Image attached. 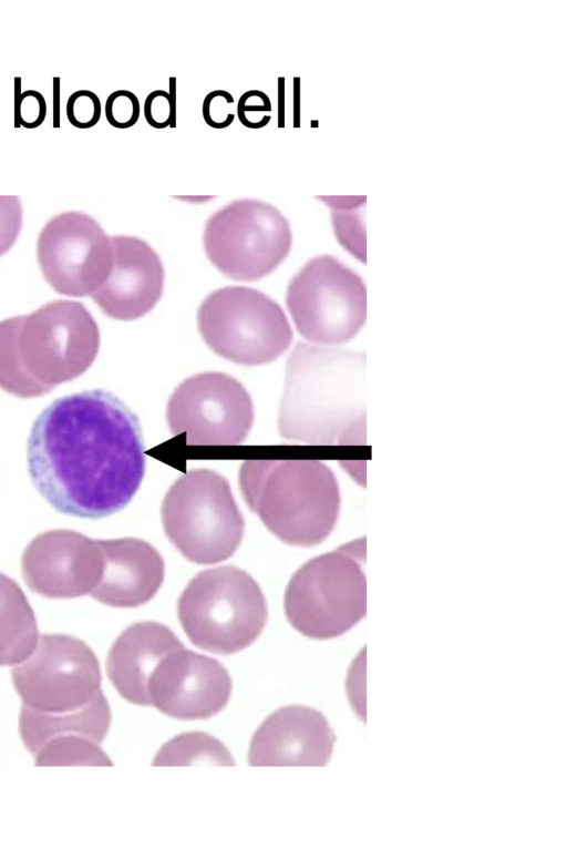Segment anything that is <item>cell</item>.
<instances>
[{
    "label": "cell",
    "mask_w": 567,
    "mask_h": 848,
    "mask_svg": "<svg viewBox=\"0 0 567 848\" xmlns=\"http://www.w3.org/2000/svg\"><path fill=\"white\" fill-rule=\"evenodd\" d=\"M364 561L363 538L305 563L286 589L289 623L316 640L338 637L352 629L367 614Z\"/></svg>",
    "instance_id": "8992f818"
},
{
    "label": "cell",
    "mask_w": 567,
    "mask_h": 848,
    "mask_svg": "<svg viewBox=\"0 0 567 848\" xmlns=\"http://www.w3.org/2000/svg\"><path fill=\"white\" fill-rule=\"evenodd\" d=\"M286 304L299 334L313 344H343L367 319L362 278L330 255L310 259L295 275Z\"/></svg>",
    "instance_id": "8fae6325"
},
{
    "label": "cell",
    "mask_w": 567,
    "mask_h": 848,
    "mask_svg": "<svg viewBox=\"0 0 567 848\" xmlns=\"http://www.w3.org/2000/svg\"><path fill=\"white\" fill-rule=\"evenodd\" d=\"M171 91L154 90L144 101L143 112L148 125L155 129L175 126V78H169Z\"/></svg>",
    "instance_id": "603a6c76"
},
{
    "label": "cell",
    "mask_w": 567,
    "mask_h": 848,
    "mask_svg": "<svg viewBox=\"0 0 567 848\" xmlns=\"http://www.w3.org/2000/svg\"><path fill=\"white\" fill-rule=\"evenodd\" d=\"M97 543L103 554V572L90 594L114 607H136L152 600L165 573L158 551L133 538L97 540Z\"/></svg>",
    "instance_id": "e0dca14e"
},
{
    "label": "cell",
    "mask_w": 567,
    "mask_h": 848,
    "mask_svg": "<svg viewBox=\"0 0 567 848\" xmlns=\"http://www.w3.org/2000/svg\"><path fill=\"white\" fill-rule=\"evenodd\" d=\"M23 708L60 716L104 699L99 661L83 641L65 634L39 636L33 652L11 670Z\"/></svg>",
    "instance_id": "9c48e42d"
},
{
    "label": "cell",
    "mask_w": 567,
    "mask_h": 848,
    "mask_svg": "<svg viewBox=\"0 0 567 848\" xmlns=\"http://www.w3.org/2000/svg\"><path fill=\"white\" fill-rule=\"evenodd\" d=\"M365 354L298 343L286 366L282 438L343 442L364 413Z\"/></svg>",
    "instance_id": "3957f363"
},
{
    "label": "cell",
    "mask_w": 567,
    "mask_h": 848,
    "mask_svg": "<svg viewBox=\"0 0 567 848\" xmlns=\"http://www.w3.org/2000/svg\"><path fill=\"white\" fill-rule=\"evenodd\" d=\"M234 96L226 90H214L206 94L202 104L205 123L217 130L228 127L235 120Z\"/></svg>",
    "instance_id": "83f0119b"
},
{
    "label": "cell",
    "mask_w": 567,
    "mask_h": 848,
    "mask_svg": "<svg viewBox=\"0 0 567 848\" xmlns=\"http://www.w3.org/2000/svg\"><path fill=\"white\" fill-rule=\"evenodd\" d=\"M166 419L174 436L186 433L187 445H238L252 427L254 407L237 379L223 372H203L175 389Z\"/></svg>",
    "instance_id": "7c38bea8"
},
{
    "label": "cell",
    "mask_w": 567,
    "mask_h": 848,
    "mask_svg": "<svg viewBox=\"0 0 567 848\" xmlns=\"http://www.w3.org/2000/svg\"><path fill=\"white\" fill-rule=\"evenodd\" d=\"M38 638L35 616L22 590L0 573V666L23 662Z\"/></svg>",
    "instance_id": "ffe728a7"
},
{
    "label": "cell",
    "mask_w": 567,
    "mask_h": 848,
    "mask_svg": "<svg viewBox=\"0 0 567 848\" xmlns=\"http://www.w3.org/2000/svg\"><path fill=\"white\" fill-rule=\"evenodd\" d=\"M100 348L99 326L79 302L58 299L0 321V388L40 397L84 374Z\"/></svg>",
    "instance_id": "7a4b0ae2"
},
{
    "label": "cell",
    "mask_w": 567,
    "mask_h": 848,
    "mask_svg": "<svg viewBox=\"0 0 567 848\" xmlns=\"http://www.w3.org/2000/svg\"><path fill=\"white\" fill-rule=\"evenodd\" d=\"M21 78H14V126L35 129L47 115L44 96L35 90L21 92Z\"/></svg>",
    "instance_id": "7402d4cb"
},
{
    "label": "cell",
    "mask_w": 567,
    "mask_h": 848,
    "mask_svg": "<svg viewBox=\"0 0 567 848\" xmlns=\"http://www.w3.org/2000/svg\"><path fill=\"white\" fill-rule=\"evenodd\" d=\"M183 646L162 623H134L113 643L106 660L107 676L124 699L151 705L148 682L154 670L165 655Z\"/></svg>",
    "instance_id": "ac0fdd59"
},
{
    "label": "cell",
    "mask_w": 567,
    "mask_h": 848,
    "mask_svg": "<svg viewBox=\"0 0 567 848\" xmlns=\"http://www.w3.org/2000/svg\"><path fill=\"white\" fill-rule=\"evenodd\" d=\"M65 113L68 121L74 127L90 129L101 119V100L90 90H78L69 96Z\"/></svg>",
    "instance_id": "d4e9b609"
},
{
    "label": "cell",
    "mask_w": 567,
    "mask_h": 848,
    "mask_svg": "<svg viewBox=\"0 0 567 848\" xmlns=\"http://www.w3.org/2000/svg\"><path fill=\"white\" fill-rule=\"evenodd\" d=\"M110 238L111 268L91 296L106 316L133 320L148 313L159 300L164 267L157 253L145 241L128 235Z\"/></svg>",
    "instance_id": "9a60e30c"
},
{
    "label": "cell",
    "mask_w": 567,
    "mask_h": 848,
    "mask_svg": "<svg viewBox=\"0 0 567 848\" xmlns=\"http://www.w3.org/2000/svg\"><path fill=\"white\" fill-rule=\"evenodd\" d=\"M212 764L233 766L227 748L215 737L200 732L178 735L168 740L157 753L155 766H184Z\"/></svg>",
    "instance_id": "44dd1931"
},
{
    "label": "cell",
    "mask_w": 567,
    "mask_h": 848,
    "mask_svg": "<svg viewBox=\"0 0 567 848\" xmlns=\"http://www.w3.org/2000/svg\"><path fill=\"white\" fill-rule=\"evenodd\" d=\"M239 487L249 509L287 544H319L338 521V481L320 461L247 460Z\"/></svg>",
    "instance_id": "277c9868"
},
{
    "label": "cell",
    "mask_w": 567,
    "mask_h": 848,
    "mask_svg": "<svg viewBox=\"0 0 567 848\" xmlns=\"http://www.w3.org/2000/svg\"><path fill=\"white\" fill-rule=\"evenodd\" d=\"M37 258L44 279L56 293L91 296L109 275L111 238L92 216L64 212L41 229Z\"/></svg>",
    "instance_id": "4fadbf2b"
},
{
    "label": "cell",
    "mask_w": 567,
    "mask_h": 848,
    "mask_svg": "<svg viewBox=\"0 0 567 848\" xmlns=\"http://www.w3.org/2000/svg\"><path fill=\"white\" fill-rule=\"evenodd\" d=\"M161 513L166 537L194 563L230 558L244 535V519L228 481L209 469L179 477L168 489Z\"/></svg>",
    "instance_id": "52a82bcc"
},
{
    "label": "cell",
    "mask_w": 567,
    "mask_h": 848,
    "mask_svg": "<svg viewBox=\"0 0 567 848\" xmlns=\"http://www.w3.org/2000/svg\"><path fill=\"white\" fill-rule=\"evenodd\" d=\"M231 678L215 658L184 646L165 655L148 682L151 705L178 719H204L227 704Z\"/></svg>",
    "instance_id": "5bb4252c"
},
{
    "label": "cell",
    "mask_w": 567,
    "mask_h": 848,
    "mask_svg": "<svg viewBox=\"0 0 567 848\" xmlns=\"http://www.w3.org/2000/svg\"><path fill=\"white\" fill-rule=\"evenodd\" d=\"M177 615L194 645L228 655L257 640L268 610L257 582L244 570L224 565L189 581L178 599Z\"/></svg>",
    "instance_id": "5b68a950"
},
{
    "label": "cell",
    "mask_w": 567,
    "mask_h": 848,
    "mask_svg": "<svg viewBox=\"0 0 567 848\" xmlns=\"http://www.w3.org/2000/svg\"><path fill=\"white\" fill-rule=\"evenodd\" d=\"M27 460L32 484L52 508L93 520L125 508L145 473L138 419L103 389L49 403L31 427Z\"/></svg>",
    "instance_id": "6da1fadb"
},
{
    "label": "cell",
    "mask_w": 567,
    "mask_h": 848,
    "mask_svg": "<svg viewBox=\"0 0 567 848\" xmlns=\"http://www.w3.org/2000/svg\"><path fill=\"white\" fill-rule=\"evenodd\" d=\"M104 113L110 125L124 130L137 123L141 104L135 93L116 90L106 98Z\"/></svg>",
    "instance_id": "cb8c5ba5"
},
{
    "label": "cell",
    "mask_w": 567,
    "mask_h": 848,
    "mask_svg": "<svg viewBox=\"0 0 567 848\" xmlns=\"http://www.w3.org/2000/svg\"><path fill=\"white\" fill-rule=\"evenodd\" d=\"M23 219L22 204L17 195H0V257L16 243Z\"/></svg>",
    "instance_id": "4316f807"
},
{
    "label": "cell",
    "mask_w": 567,
    "mask_h": 848,
    "mask_svg": "<svg viewBox=\"0 0 567 848\" xmlns=\"http://www.w3.org/2000/svg\"><path fill=\"white\" fill-rule=\"evenodd\" d=\"M203 245L210 263L236 280H256L272 273L288 256L292 234L274 205L240 198L206 222Z\"/></svg>",
    "instance_id": "30bf717a"
},
{
    "label": "cell",
    "mask_w": 567,
    "mask_h": 848,
    "mask_svg": "<svg viewBox=\"0 0 567 848\" xmlns=\"http://www.w3.org/2000/svg\"><path fill=\"white\" fill-rule=\"evenodd\" d=\"M197 324L213 351L246 366L275 360L292 340L281 307L249 287L230 286L213 292L198 309Z\"/></svg>",
    "instance_id": "ba28073f"
},
{
    "label": "cell",
    "mask_w": 567,
    "mask_h": 848,
    "mask_svg": "<svg viewBox=\"0 0 567 848\" xmlns=\"http://www.w3.org/2000/svg\"><path fill=\"white\" fill-rule=\"evenodd\" d=\"M111 724L106 699L78 713L52 716L21 707L19 732L34 756L41 749L78 742L101 744Z\"/></svg>",
    "instance_id": "d6986e66"
},
{
    "label": "cell",
    "mask_w": 567,
    "mask_h": 848,
    "mask_svg": "<svg viewBox=\"0 0 567 848\" xmlns=\"http://www.w3.org/2000/svg\"><path fill=\"white\" fill-rule=\"evenodd\" d=\"M334 742L322 713L290 705L275 711L255 732L248 762L250 766H326Z\"/></svg>",
    "instance_id": "2e32d148"
},
{
    "label": "cell",
    "mask_w": 567,
    "mask_h": 848,
    "mask_svg": "<svg viewBox=\"0 0 567 848\" xmlns=\"http://www.w3.org/2000/svg\"><path fill=\"white\" fill-rule=\"evenodd\" d=\"M271 101L260 90L244 92L236 104V115L239 122L248 129H261L271 120Z\"/></svg>",
    "instance_id": "484cf974"
},
{
    "label": "cell",
    "mask_w": 567,
    "mask_h": 848,
    "mask_svg": "<svg viewBox=\"0 0 567 848\" xmlns=\"http://www.w3.org/2000/svg\"><path fill=\"white\" fill-rule=\"evenodd\" d=\"M53 126H60V78H53Z\"/></svg>",
    "instance_id": "f1b7e54d"
}]
</instances>
